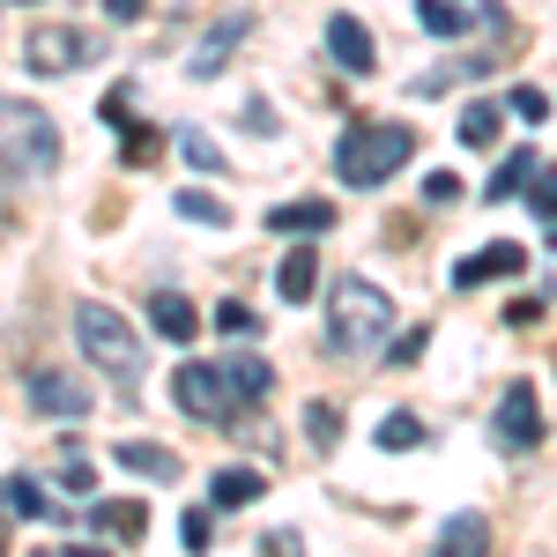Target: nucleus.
I'll use <instances>...</instances> for the list:
<instances>
[{
  "mask_svg": "<svg viewBox=\"0 0 557 557\" xmlns=\"http://www.w3.org/2000/svg\"><path fill=\"white\" fill-rule=\"evenodd\" d=\"M112 461L127 475H141V483H178V475H186V461H178L172 446H157V438H120Z\"/></svg>",
  "mask_w": 557,
  "mask_h": 557,
  "instance_id": "12",
  "label": "nucleus"
},
{
  "mask_svg": "<svg viewBox=\"0 0 557 557\" xmlns=\"http://www.w3.org/2000/svg\"><path fill=\"white\" fill-rule=\"evenodd\" d=\"M520 268H528V246L498 238V246H483V253H469L461 268H454V290H483V283H498V275H520Z\"/></svg>",
  "mask_w": 557,
  "mask_h": 557,
  "instance_id": "11",
  "label": "nucleus"
},
{
  "mask_svg": "<svg viewBox=\"0 0 557 557\" xmlns=\"http://www.w3.org/2000/svg\"><path fill=\"white\" fill-rule=\"evenodd\" d=\"M209 498H215V506H253V498H268V475H260V469H215Z\"/></svg>",
  "mask_w": 557,
  "mask_h": 557,
  "instance_id": "19",
  "label": "nucleus"
},
{
  "mask_svg": "<svg viewBox=\"0 0 557 557\" xmlns=\"http://www.w3.org/2000/svg\"><path fill=\"white\" fill-rule=\"evenodd\" d=\"M0 506H8V520H75V513H60L30 475H8V483H0Z\"/></svg>",
  "mask_w": 557,
  "mask_h": 557,
  "instance_id": "16",
  "label": "nucleus"
},
{
  "mask_svg": "<svg viewBox=\"0 0 557 557\" xmlns=\"http://www.w3.org/2000/svg\"><path fill=\"white\" fill-rule=\"evenodd\" d=\"M394 335V298L364 275H335L327 283V343L335 349H380Z\"/></svg>",
  "mask_w": 557,
  "mask_h": 557,
  "instance_id": "2",
  "label": "nucleus"
},
{
  "mask_svg": "<svg viewBox=\"0 0 557 557\" xmlns=\"http://www.w3.org/2000/svg\"><path fill=\"white\" fill-rule=\"evenodd\" d=\"M543 320V298H513L506 305V327H535Z\"/></svg>",
  "mask_w": 557,
  "mask_h": 557,
  "instance_id": "36",
  "label": "nucleus"
},
{
  "mask_svg": "<svg viewBox=\"0 0 557 557\" xmlns=\"http://www.w3.org/2000/svg\"><path fill=\"white\" fill-rule=\"evenodd\" d=\"M23 8H30V0H23Z\"/></svg>",
  "mask_w": 557,
  "mask_h": 557,
  "instance_id": "44",
  "label": "nucleus"
},
{
  "mask_svg": "<svg viewBox=\"0 0 557 557\" xmlns=\"http://www.w3.org/2000/svg\"><path fill=\"white\" fill-rule=\"evenodd\" d=\"M431 557H491V513H446L431 535Z\"/></svg>",
  "mask_w": 557,
  "mask_h": 557,
  "instance_id": "13",
  "label": "nucleus"
},
{
  "mask_svg": "<svg viewBox=\"0 0 557 557\" xmlns=\"http://www.w3.org/2000/svg\"><path fill=\"white\" fill-rule=\"evenodd\" d=\"M30 409L52 417V424H83V417H89V394L67 380V372H30Z\"/></svg>",
  "mask_w": 557,
  "mask_h": 557,
  "instance_id": "9",
  "label": "nucleus"
},
{
  "mask_svg": "<svg viewBox=\"0 0 557 557\" xmlns=\"http://www.w3.org/2000/svg\"><path fill=\"white\" fill-rule=\"evenodd\" d=\"M246 30H253V15H246V8H231V15H215V30L201 38V52L186 60V67H194V83H215V75L231 67V52L246 45Z\"/></svg>",
  "mask_w": 557,
  "mask_h": 557,
  "instance_id": "8",
  "label": "nucleus"
},
{
  "mask_svg": "<svg viewBox=\"0 0 557 557\" xmlns=\"http://www.w3.org/2000/svg\"><path fill=\"white\" fill-rule=\"evenodd\" d=\"M178 543H186V550H209V543H215V520L209 513H186V520H178Z\"/></svg>",
  "mask_w": 557,
  "mask_h": 557,
  "instance_id": "33",
  "label": "nucleus"
},
{
  "mask_svg": "<svg viewBox=\"0 0 557 557\" xmlns=\"http://www.w3.org/2000/svg\"><path fill=\"white\" fill-rule=\"evenodd\" d=\"M67 557H112V550H97V543H83V550H67Z\"/></svg>",
  "mask_w": 557,
  "mask_h": 557,
  "instance_id": "41",
  "label": "nucleus"
},
{
  "mask_svg": "<svg viewBox=\"0 0 557 557\" xmlns=\"http://www.w3.org/2000/svg\"><path fill=\"white\" fill-rule=\"evenodd\" d=\"M134 89H112V97H104V120H112V127H134V104H127Z\"/></svg>",
  "mask_w": 557,
  "mask_h": 557,
  "instance_id": "37",
  "label": "nucleus"
},
{
  "mask_svg": "<svg viewBox=\"0 0 557 557\" xmlns=\"http://www.w3.org/2000/svg\"><path fill=\"white\" fill-rule=\"evenodd\" d=\"M83 520H89V528H104L112 543H141V535H149V506H141V498H97Z\"/></svg>",
  "mask_w": 557,
  "mask_h": 557,
  "instance_id": "15",
  "label": "nucleus"
},
{
  "mask_svg": "<svg viewBox=\"0 0 557 557\" xmlns=\"http://www.w3.org/2000/svg\"><path fill=\"white\" fill-rule=\"evenodd\" d=\"M513 120H528V127H543V120H550V97L520 83V89H513Z\"/></svg>",
  "mask_w": 557,
  "mask_h": 557,
  "instance_id": "31",
  "label": "nucleus"
},
{
  "mask_svg": "<svg viewBox=\"0 0 557 557\" xmlns=\"http://www.w3.org/2000/svg\"><path fill=\"white\" fill-rule=\"evenodd\" d=\"M149 327L164 335V343H194L201 335V312L186 290H149Z\"/></svg>",
  "mask_w": 557,
  "mask_h": 557,
  "instance_id": "14",
  "label": "nucleus"
},
{
  "mask_svg": "<svg viewBox=\"0 0 557 557\" xmlns=\"http://www.w3.org/2000/svg\"><path fill=\"white\" fill-rule=\"evenodd\" d=\"M60 483H67L75 498H89V491H97V469H89V461H75V446L60 454Z\"/></svg>",
  "mask_w": 557,
  "mask_h": 557,
  "instance_id": "30",
  "label": "nucleus"
},
{
  "mask_svg": "<svg viewBox=\"0 0 557 557\" xmlns=\"http://www.w3.org/2000/svg\"><path fill=\"white\" fill-rule=\"evenodd\" d=\"M178 157H186V164H194V172H223V149H215L209 134H194V127L178 134Z\"/></svg>",
  "mask_w": 557,
  "mask_h": 557,
  "instance_id": "27",
  "label": "nucleus"
},
{
  "mask_svg": "<svg viewBox=\"0 0 557 557\" xmlns=\"http://www.w3.org/2000/svg\"><path fill=\"white\" fill-rule=\"evenodd\" d=\"M268 223L290 231V238H320V231H335V201H283Z\"/></svg>",
  "mask_w": 557,
  "mask_h": 557,
  "instance_id": "18",
  "label": "nucleus"
},
{
  "mask_svg": "<svg viewBox=\"0 0 557 557\" xmlns=\"http://www.w3.org/2000/svg\"><path fill=\"white\" fill-rule=\"evenodd\" d=\"M172 394H178V409H186L194 424H231V417H238V386H231L223 364H178Z\"/></svg>",
  "mask_w": 557,
  "mask_h": 557,
  "instance_id": "6",
  "label": "nucleus"
},
{
  "mask_svg": "<svg viewBox=\"0 0 557 557\" xmlns=\"http://www.w3.org/2000/svg\"><path fill=\"white\" fill-rule=\"evenodd\" d=\"M550 253H557V223H550Z\"/></svg>",
  "mask_w": 557,
  "mask_h": 557,
  "instance_id": "42",
  "label": "nucleus"
},
{
  "mask_svg": "<svg viewBox=\"0 0 557 557\" xmlns=\"http://www.w3.org/2000/svg\"><path fill=\"white\" fill-rule=\"evenodd\" d=\"M528 201H535V215H543V223H550V215H557V172H543V164H535V172H528Z\"/></svg>",
  "mask_w": 557,
  "mask_h": 557,
  "instance_id": "29",
  "label": "nucleus"
},
{
  "mask_svg": "<svg viewBox=\"0 0 557 557\" xmlns=\"http://www.w3.org/2000/svg\"><path fill=\"white\" fill-rule=\"evenodd\" d=\"M535 438H543V401H535V386L513 380L498 394V417H491V446L498 454H535Z\"/></svg>",
  "mask_w": 557,
  "mask_h": 557,
  "instance_id": "7",
  "label": "nucleus"
},
{
  "mask_svg": "<svg viewBox=\"0 0 557 557\" xmlns=\"http://www.w3.org/2000/svg\"><path fill=\"white\" fill-rule=\"evenodd\" d=\"M0 157H8V172H23V178H45L60 164V127L30 97H0Z\"/></svg>",
  "mask_w": 557,
  "mask_h": 557,
  "instance_id": "4",
  "label": "nucleus"
},
{
  "mask_svg": "<svg viewBox=\"0 0 557 557\" xmlns=\"http://www.w3.org/2000/svg\"><path fill=\"white\" fill-rule=\"evenodd\" d=\"M268 557H298V535H290V528H275V535H268Z\"/></svg>",
  "mask_w": 557,
  "mask_h": 557,
  "instance_id": "40",
  "label": "nucleus"
},
{
  "mask_svg": "<svg viewBox=\"0 0 557 557\" xmlns=\"http://www.w3.org/2000/svg\"><path fill=\"white\" fill-rule=\"evenodd\" d=\"M424 438H431V431H424L417 409H394V417L380 424V454H409V446H424Z\"/></svg>",
  "mask_w": 557,
  "mask_h": 557,
  "instance_id": "23",
  "label": "nucleus"
},
{
  "mask_svg": "<svg viewBox=\"0 0 557 557\" xmlns=\"http://www.w3.org/2000/svg\"><path fill=\"white\" fill-rule=\"evenodd\" d=\"M327 52H335L343 75H372L380 67V45H372V30L357 15H327Z\"/></svg>",
  "mask_w": 557,
  "mask_h": 557,
  "instance_id": "10",
  "label": "nucleus"
},
{
  "mask_svg": "<svg viewBox=\"0 0 557 557\" xmlns=\"http://www.w3.org/2000/svg\"><path fill=\"white\" fill-rule=\"evenodd\" d=\"M424 343H431V327H417V335H401L386 357H394V364H417V357H424Z\"/></svg>",
  "mask_w": 557,
  "mask_h": 557,
  "instance_id": "35",
  "label": "nucleus"
},
{
  "mask_svg": "<svg viewBox=\"0 0 557 557\" xmlns=\"http://www.w3.org/2000/svg\"><path fill=\"white\" fill-rule=\"evenodd\" d=\"M409 157H417V127H401V120H357L335 141V178L343 186H386Z\"/></svg>",
  "mask_w": 557,
  "mask_h": 557,
  "instance_id": "1",
  "label": "nucleus"
},
{
  "mask_svg": "<svg viewBox=\"0 0 557 557\" xmlns=\"http://www.w3.org/2000/svg\"><path fill=\"white\" fill-rule=\"evenodd\" d=\"M172 209L186 215V223H201V231H223V223H231V209H223V201H215V194H194V186H186V194H178Z\"/></svg>",
  "mask_w": 557,
  "mask_h": 557,
  "instance_id": "25",
  "label": "nucleus"
},
{
  "mask_svg": "<svg viewBox=\"0 0 557 557\" xmlns=\"http://www.w3.org/2000/svg\"><path fill=\"white\" fill-rule=\"evenodd\" d=\"M215 327H223V335H238V343H253V335H260V312H253V305H238V298H223V305H215Z\"/></svg>",
  "mask_w": 557,
  "mask_h": 557,
  "instance_id": "26",
  "label": "nucleus"
},
{
  "mask_svg": "<svg viewBox=\"0 0 557 557\" xmlns=\"http://www.w3.org/2000/svg\"><path fill=\"white\" fill-rule=\"evenodd\" d=\"M335 431H343V409H335V401H312V409H305V438H312V446H335Z\"/></svg>",
  "mask_w": 557,
  "mask_h": 557,
  "instance_id": "28",
  "label": "nucleus"
},
{
  "mask_svg": "<svg viewBox=\"0 0 557 557\" xmlns=\"http://www.w3.org/2000/svg\"><path fill=\"white\" fill-rule=\"evenodd\" d=\"M141 8H149V0H104V15H112V23H134Z\"/></svg>",
  "mask_w": 557,
  "mask_h": 557,
  "instance_id": "39",
  "label": "nucleus"
},
{
  "mask_svg": "<svg viewBox=\"0 0 557 557\" xmlns=\"http://www.w3.org/2000/svg\"><path fill=\"white\" fill-rule=\"evenodd\" d=\"M498 134H506V112H498L491 97H475L469 112H461V141H469V149H498Z\"/></svg>",
  "mask_w": 557,
  "mask_h": 557,
  "instance_id": "21",
  "label": "nucleus"
},
{
  "mask_svg": "<svg viewBox=\"0 0 557 557\" xmlns=\"http://www.w3.org/2000/svg\"><path fill=\"white\" fill-rule=\"evenodd\" d=\"M75 343H83V357L104 372V380L127 386V394L141 386V372H149V364H141V343H134V327L112 312V305H75Z\"/></svg>",
  "mask_w": 557,
  "mask_h": 557,
  "instance_id": "3",
  "label": "nucleus"
},
{
  "mask_svg": "<svg viewBox=\"0 0 557 557\" xmlns=\"http://www.w3.org/2000/svg\"><path fill=\"white\" fill-rule=\"evenodd\" d=\"M120 134H127V149H120L127 164H157V127H120Z\"/></svg>",
  "mask_w": 557,
  "mask_h": 557,
  "instance_id": "32",
  "label": "nucleus"
},
{
  "mask_svg": "<svg viewBox=\"0 0 557 557\" xmlns=\"http://www.w3.org/2000/svg\"><path fill=\"white\" fill-rule=\"evenodd\" d=\"M104 60V38H89V30H67V23H45L23 38V67L30 75H75V67H97Z\"/></svg>",
  "mask_w": 557,
  "mask_h": 557,
  "instance_id": "5",
  "label": "nucleus"
},
{
  "mask_svg": "<svg viewBox=\"0 0 557 557\" xmlns=\"http://www.w3.org/2000/svg\"><path fill=\"white\" fill-rule=\"evenodd\" d=\"M446 201H461V178H454V172H431L424 178V209H446Z\"/></svg>",
  "mask_w": 557,
  "mask_h": 557,
  "instance_id": "34",
  "label": "nucleus"
},
{
  "mask_svg": "<svg viewBox=\"0 0 557 557\" xmlns=\"http://www.w3.org/2000/svg\"><path fill=\"white\" fill-rule=\"evenodd\" d=\"M312 283H320L312 246H290V253H283V268H275V298H283V305H305V298H312Z\"/></svg>",
  "mask_w": 557,
  "mask_h": 557,
  "instance_id": "17",
  "label": "nucleus"
},
{
  "mask_svg": "<svg viewBox=\"0 0 557 557\" xmlns=\"http://www.w3.org/2000/svg\"><path fill=\"white\" fill-rule=\"evenodd\" d=\"M38 557H52V550H38Z\"/></svg>",
  "mask_w": 557,
  "mask_h": 557,
  "instance_id": "43",
  "label": "nucleus"
},
{
  "mask_svg": "<svg viewBox=\"0 0 557 557\" xmlns=\"http://www.w3.org/2000/svg\"><path fill=\"white\" fill-rule=\"evenodd\" d=\"M223 372H231V386H238V401H260V394L275 386V364H268V357H253V349H246V357H231Z\"/></svg>",
  "mask_w": 557,
  "mask_h": 557,
  "instance_id": "22",
  "label": "nucleus"
},
{
  "mask_svg": "<svg viewBox=\"0 0 557 557\" xmlns=\"http://www.w3.org/2000/svg\"><path fill=\"white\" fill-rule=\"evenodd\" d=\"M528 172H535V149H513V157L491 172V186H483V194H491V201H506V194H520V186H528Z\"/></svg>",
  "mask_w": 557,
  "mask_h": 557,
  "instance_id": "24",
  "label": "nucleus"
},
{
  "mask_svg": "<svg viewBox=\"0 0 557 557\" xmlns=\"http://www.w3.org/2000/svg\"><path fill=\"white\" fill-rule=\"evenodd\" d=\"M417 23L431 38H461V30H475V8H461V0H417Z\"/></svg>",
  "mask_w": 557,
  "mask_h": 557,
  "instance_id": "20",
  "label": "nucleus"
},
{
  "mask_svg": "<svg viewBox=\"0 0 557 557\" xmlns=\"http://www.w3.org/2000/svg\"><path fill=\"white\" fill-rule=\"evenodd\" d=\"M238 120H246V127H253V134H275V127H283V120H275V104H246Z\"/></svg>",
  "mask_w": 557,
  "mask_h": 557,
  "instance_id": "38",
  "label": "nucleus"
}]
</instances>
